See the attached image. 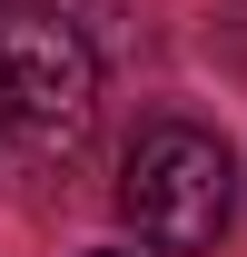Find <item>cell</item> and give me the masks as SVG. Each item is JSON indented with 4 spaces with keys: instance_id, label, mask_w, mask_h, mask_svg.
Wrapping results in <instances>:
<instances>
[{
    "instance_id": "2",
    "label": "cell",
    "mask_w": 247,
    "mask_h": 257,
    "mask_svg": "<svg viewBox=\"0 0 247 257\" xmlns=\"http://www.w3.org/2000/svg\"><path fill=\"white\" fill-rule=\"evenodd\" d=\"M99 119V50L69 20L10 10L0 20V139L30 159H69Z\"/></svg>"
},
{
    "instance_id": "3",
    "label": "cell",
    "mask_w": 247,
    "mask_h": 257,
    "mask_svg": "<svg viewBox=\"0 0 247 257\" xmlns=\"http://www.w3.org/2000/svg\"><path fill=\"white\" fill-rule=\"evenodd\" d=\"M99 257H119V247H99Z\"/></svg>"
},
{
    "instance_id": "1",
    "label": "cell",
    "mask_w": 247,
    "mask_h": 257,
    "mask_svg": "<svg viewBox=\"0 0 247 257\" xmlns=\"http://www.w3.org/2000/svg\"><path fill=\"white\" fill-rule=\"evenodd\" d=\"M119 208H129V227L158 257H208L227 237V218H237V159H227V139L188 128V119H149L129 168H119Z\"/></svg>"
}]
</instances>
